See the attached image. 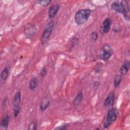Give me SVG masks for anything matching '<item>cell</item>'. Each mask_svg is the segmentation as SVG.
I'll return each mask as SVG.
<instances>
[{
  "label": "cell",
  "mask_w": 130,
  "mask_h": 130,
  "mask_svg": "<svg viewBox=\"0 0 130 130\" xmlns=\"http://www.w3.org/2000/svg\"><path fill=\"white\" fill-rule=\"evenodd\" d=\"M91 13L89 9H81L77 11L75 15V21L77 24L82 25L86 22Z\"/></svg>",
  "instance_id": "1"
},
{
  "label": "cell",
  "mask_w": 130,
  "mask_h": 130,
  "mask_svg": "<svg viewBox=\"0 0 130 130\" xmlns=\"http://www.w3.org/2000/svg\"><path fill=\"white\" fill-rule=\"evenodd\" d=\"M111 7L113 10L116 12L122 14L125 18L128 20L129 16L128 14L129 12V7L125 1H122L121 2H115L111 5Z\"/></svg>",
  "instance_id": "2"
},
{
  "label": "cell",
  "mask_w": 130,
  "mask_h": 130,
  "mask_svg": "<svg viewBox=\"0 0 130 130\" xmlns=\"http://www.w3.org/2000/svg\"><path fill=\"white\" fill-rule=\"evenodd\" d=\"M118 110L116 108L111 109L108 112L106 119L104 123V128H107L112 123L114 122L118 116Z\"/></svg>",
  "instance_id": "3"
},
{
  "label": "cell",
  "mask_w": 130,
  "mask_h": 130,
  "mask_svg": "<svg viewBox=\"0 0 130 130\" xmlns=\"http://www.w3.org/2000/svg\"><path fill=\"white\" fill-rule=\"evenodd\" d=\"M54 26V23L53 21H50L46 25L41 38V43L43 45L46 43L49 39Z\"/></svg>",
  "instance_id": "4"
},
{
  "label": "cell",
  "mask_w": 130,
  "mask_h": 130,
  "mask_svg": "<svg viewBox=\"0 0 130 130\" xmlns=\"http://www.w3.org/2000/svg\"><path fill=\"white\" fill-rule=\"evenodd\" d=\"M113 54V51L111 46L108 44H105L102 47L100 52V58L101 60L107 61Z\"/></svg>",
  "instance_id": "5"
},
{
  "label": "cell",
  "mask_w": 130,
  "mask_h": 130,
  "mask_svg": "<svg viewBox=\"0 0 130 130\" xmlns=\"http://www.w3.org/2000/svg\"><path fill=\"white\" fill-rule=\"evenodd\" d=\"M112 24V20L111 18H106L103 22L102 25L101 27V32L103 35L107 34L110 30L111 25Z\"/></svg>",
  "instance_id": "6"
},
{
  "label": "cell",
  "mask_w": 130,
  "mask_h": 130,
  "mask_svg": "<svg viewBox=\"0 0 130 130\" xmlns=\"http://www.w3.org/2000/svg\"><path fill=\"white\" fill-rule=\"evenodd\" d=\"M59 8H60V6L58 4L53 5H52L51 7H50L48 10V17L50 19L53 18L58 13L59 10Z\"/></svg>",
  "instance_id": "7"
},
{
  "label": "cell",
  "mask_w": 130,
  "mask_h": 130,
  "mask_svg": "<svg viewBox=\"0 0 130 130\" xmlns=\"http://www.w3.org/2000/svg\"><path fill=\"white\" fill-rule=\"evenodd\" d=\"M115 101V95L113 93H110L106 99H105L104 103L105 107H109L112 106Z\"/></svg>",
  "instance_id": "8"
},
{
  "label": "cell",
  "mask_w": 130,
  "mask_h": 130,
  "mask_svg": "<svg viewBox=\"0 0 130 130\" xmlns=\"http://www.w3.org/2000/svg\"><path fill=\"white\" fill-rule=\"evenodd\" d=\"M10 115L9 114H6L1 119V128L3 130H6L7 129L9 124V121H10Z\"/></svg>",
  "instance_id": "9"
},
{
  "label": "cell",
  "mask_w": 130,
  "mask_h": 130,
  "mask_svg": "<svg viewBox=\"0 0 130 130\" xmlns=\"http://www.w3.org/2000/svg\"><path fill=\"white\" fill-rule=\"evenodd\" d=\"M36 26L34 24H28L24 30V33L26 36H32L36 32Z\"/></svg>",
  "instance_id": "10"
},
{
  "label": "cell",
  "mask_w": 130,
  "mask_h": 130,
  "mask_svg": "<svg viewBox=\"0 0 130 130\" xmlns=\"http://www.w3.org/2000/svg\"><path fill=\"white\" fill-rule=\"evenodd\" d=\"M21 102V93L20 91L16 92L12 99V105L14 107H19Z\"/></svg>",
  "instance_id": "11"
},
{
  "label": "cell",
  "mask_w": 130,
  "mask_h": 130,
  "mask_svg": "<svg viewBox=\"0 0 130 130\" xmlns=\"http://www.w3.org/2000/svg\"><path fill=\"white\" fill-rule=\"evenodd\" d=\"M129 67H130L129 61L128 60L125 61L120 68V70H119L120 74L122 76L126 74L128 72V71L129 70Z\"/></svg>",
  "instance_id": "12"
},
{
  "label": "cell",
  "mask_w": 130,
  "mask_h": 130,
  "mask_svg": "<svg viewBox=\"0 0 130 130\" xmlns=\"http://www.w3.org/2000/svg\"><path fill=\"white\" fill-rule=\"evenodd\" d=\"M50 104V101L46 97L43 98L40 103V110L42 112L45 111L49 106Z\"/></svg>",
  "instance_id": "13"
},
{
  "label": "cell",
  "mask_w": 130,
  "mask_h": 130,
  "mask_svg": "<svg viewBox=\"0 0 130 130\" xmlns=\"http://www.w3.org/2000/svg\"><path fill=\"white\" fill-rule=\"evenodd\" d=\"M39 82H38V79L36 77H33L32 78L29 83V88L30 90H34L36 89L38 86Z\"/></svg>",
  "instance_id": "14"
},
{
  "label": "cell",
  "mask_w": 130,
  "mask_h": 130,
  "mask_svg": "<svg viewBox=\"0 0 130 130\" xmlns=\"http://www.w3.org/2000/svg\"><path fill=\"white\" fill-rule=\"evenodd\" d=\"M83 99V94L81 92H79L74 98L73 103L75 106H78L81 103Z\"/></svg>",
  "instance_id": "15"
},
{
  "label": "cell",
  "mask_w": 130,
  "mask_h": 130,
  "mask_svg": "<svg viewBox=\"0 0 130 130\" xmlns=\"http://www.w3.org/2000/svg\"><path fill=\"white\" fill-rule=\"evenodd\" d=\"M9 73V69L8 67H6L3 70V71L1 72V78L2 80L3 81H5L8 77Z\"/></svg>",
  "instance_id": "16"
},
{
  "label": "cell",
  "mask_w": 130,
  "mask_h": 130,
  "mask_svg": "<svg viewBox=\"0 0 130 130\" xmlns=\"http://www.w3.org/2000/svg\"><path fill=\"white\" fill-rule=\"evenodd\" d=\"M122 75H117L114 80V86L115 88H117L119 85L120 84L122 81Z\"/></svg>",
  "instance_id": "17"
},
{
  "label": "cell",
  "mask_w": 130,
  "mask_h": 130,
  "mask_svg": "<svg viewBox=\"0 0 130 130\" xmlns=\"http://www.w3.org/2000/svg\"><path fill=\"white\" fill-rule=\"evenodd\" d=\"M51 2V1L50 0H40L38 1V3L43 7L47 6Z\"/></svg>",
  "instance_id": "18"
},
{
  "label": "cell",
  "mask_w": 130,
  "mask_h": 130,
  "mask_svg": "<svg viewBox=\"0 0 130 130\" xmlns=\"http://www.w3.org/2000/svg\"><path fill=\"white\" fill-rule=\"evenodd\" d=\"M98 33L95 31H92L90 35V40L92 42H95L96 40V39H98Z\"/></svg>",
  "instance_id": "19"
},
{
  "label": "cell",
  "mask_w": 130,
  "mask_h": 130,
  "mask_svg": "<svg viewBox=\"0 0 130 130\" xmlns=\"http://www.w3.org/2000/svg\"><path fill=\"white\" fill-rule=\"evenodd\" d=\"M47 73V70L45 67H44L40 70L39 75L41 77L44 78L46 76Z\"/></svg>",
  "instance_id": "20"
},
{
  "label": "cell",
  "mask_w": 130,
  "mask_h": 130,
  "mask_svg": "<svg viewBox=\"0 0 130 130\" xmlns=\"http://www.w3.org/2000/svg\"><path fill=\"white\" fill-rule=\"evenodd\" d=\"M37 129V123L36 122H31L28 126V129L36 130Z\"/></svg>",
  "instance_id": "21"
},
{
  "label": "cell",
  "mask_w": 130,
  "mask_h": 130,
  "mask_svg": "<svg viewBox=\"0 0 130 130\" xmlns=\"http://www.w3.org/2000/svg\"><path fill=\"white\" fill-rule=\"evenodd\" d=\"M20 111V107H14V112H13V114L14 117H16L19 114Z\"/></svg>",
  "instance_id": "22"
},
{
  "label": "cell",
  "mask_w": 130,
  "mask_h": 130,
  "mask_svg": "<svg viewBox=\"0 0 130 130\" xmlns=\"http://www.w3.org/2000/svg\"><path fill=\"white\" fill-rule=\"evenodd\" d=\"M79 42V39L78 38H74L72 39L71 41V44L74 47L76 45H77Z\"/></svg>",
  "instance_id": "23"
},
{
  "label": "cell",
  "mask_w": 130,
  "mask_h": 130,
  "mask_svg": "<svg viewBox=\"0 0 130 130\" xmlns=\"http://www.w3.org/2000/svg\"><path fill=\"white\" fill-rule=\"evenodd\" d=\"M68 129L67 126L66 125L59 126H58V127H56V128H55V129H61V130H62V129L64 130V129Z\"/></svg>",
  "instance_id": "24"
},
{
  "label": "cell",
  "mask_w": 130,
  "mask_h": 130,
  "mask_svg": "<svg viewBox=\"0 0 130 130\" xmlns=\"http://www.w3.org/2000/svg\"><path fill=\"white\" fill-rule=\"evenodd\" d=\"M93 88L94 89H97L99 86V82L96 81H95L93 82Z\"/></svg>",
  "instance_id": "25"
}]
</instances>
